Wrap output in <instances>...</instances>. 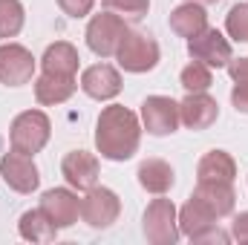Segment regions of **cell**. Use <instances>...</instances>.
Here are the masks:
<instances>
[{
    "label": "cell",
    "mask_w": 248,
    "mask_h": 245,
    "mask_svg": "<svg viewBox=\"0 0 248 245\" xmlns=\"http://www.w3.org/2000/svg\"><path fill=\"white\" fill-rule=\"evenodd\" d=\"M185 3H199V6H211V3H219V0H185Z\"/></svg>",
    "instance_id": "4dcf8cb0"
},
{
    "label": "cell",
    "mask_w": 248,
    "mask_h": 245,
    "mask_svg": "<svg viewBox=\"0 0 248 245\" xmlns=\"http://www.w3.org/2000/svg\"><path fill=\"white\" fill-rule=\"evenodd\" d=\"M173 179H176L173 176V168L168 162H162V159H147V162L139 165V184L144 190L156 193V196L168 193L173 187Z\"/></svg>",
    "instance_id": "ac0fdd59"
},
{
    "label": "cell",
    "mask_w": 248,
    "mask_h": 245,
    "mask_svg": "<svg viewBox=\"0 0 248 245\" xmlns=\"http://www.w3.org/2000/svg\"><path fill=\"white\" fill-rule=\"evenodd\" d=\"M225 29L234 41L246 44L248 41V3H237L231 12H228V20H225Z\"/></svg>",
    "instance_id": "484cf974"
},
{
    "label": "cell",
    "mask_w": 248,
    "mask_h": 245,
    "mask_svg": "<svg viewBox=\"0 0 248 245\" xmlns=\"http://www.w3.org/2000/svg\"><path fill=\"white\" fill-rule=\"evenodd\" d=\"M124 35H127L124 17H119L116 12H104V15H95L90 20V26H87V46L95 55L110 58V55H116Z\"/></svg>",
    "instance_id": "5b68a950"
},
{
    "label": "cell",
    "mask_w": 248,
    "mask_h": 245,
    "mask_svg": "<svg viewBox=\"0 0 248 245\" xmlns=\"http://www.w3.org/2000/svg\"><path fill=\"white\" fill-rule=\"evenodd\" d=\"M61 173L75 190H90L98 182V159L87 150H72L61 162Z\"/></svg>",
    "instance_id": "4fadbf2b"
},
{
    "label": "cell",
    "mask_w": 248,
    "mask_h": 245,
    "mask_svg": "<svg viewBox=\"0 0 248 245\" xmlns=\"http://www.w3.org/2000/svg\"><path fill=\"white\" fill-rule=\"evenodd\" d=\"M187 52H190V58L199 63H205V66H228L231 61V44H228V38L219 32V29H202L199 35H193L190 41H187Z\"/></svg>",
    "instance_id": "52a82bcc"
},
{
    "label": "cell",
    "mask_w": 248,
    "mask_h": 245,
    "mask_svg": "<svg viewBox=\"0 0 248 245\" xmlns=\"http://www.w3.org/2000/svg\"><path fill=\"white\" fill-rule=\"evenodd\" d=\"M231 237L237 243L248 245V211H243L240 216H234V225H231Z\"/></svg>",
    "instance_id": "f546056e"
},
{
    "label": "cell",
    "mask_w": 248,
    "mask_h": 245,
    "mask_svg": "<svg viewBox=\"0 0 248 245\" xmlns=\"http://www.w3.org/2000/svg\"><path fill=\"white\" fill-rule=\"evenodd\" d=\"M228 240H231V237H228L222 228H217V222H214V225H208V228H202L199 234H193V237H190V243H219V245H225Z\"/></svg>",
    "instance_id": "4316f807"
},
{
    "label": "cell",
    "mask_w": 248,
    "mask_h": 245,
    "mask_svg": "<svg viewBox=\"0 0 248 245\" xmlns=\"http://www.w3.org/2000/svg\"><path fill=\"white\" fill-rule=\"evenodd\" d=\"M49 133H52V124H49V119L41 110H26V113H20L12 122V130H9L12 150L26 153V156H35V153H41L46 147Z\"/></svg>",
    "instance_id": "7a4b0ae2"
},
{
    "label": "cell",
    "mask_w": 248,
    "mask_h": 245,
    "mask_svg": "<svg viewBox=\"0 0 248 245\" xmlns=\"http://www.w3.org/2000/svg\"><path fill=\"white\" fill-rule=\"evenodd\" d=\"M81 90L95 101H110V98H116L122 92V75L110 63L87 66L84 75H81Z\"/></svg>",
    "instance_id": "7c38bea8"
},
{
    "label": "cell",
    "mask_w": 248,
    "mask_h": 245,
    "mask_svg": "<svg viewBox=\"0 0 248 245\" xmlns=\"http://www.w3.org/2000/svg\"><path fill=\"white\" fill-rule=\"evenodd\" d=\"M211 84H214L211 66L193 61V63H187L185 69H182V87H185L187 92H205Z\"/></svg>",
    "instance_id": "cb8c5ba5"
},
{
    "label": "cell",
    "mask_w": 248,
    "mask_h": 245,
    "mask_svg": "<svg viewBox=\"0 0 248 245\" xmlns=\"http://www.w3.org/2000/svg\"><path fill=\"white\" fill-rule=\"evenodd\" d=\"M44 72H58V75H75L78 72V52L72 44L58 41L52 46H46L44 58H41Z\"/></svg>",
    "instance_id": "44dd1931"
},
{
    "label": "cell",
    "mask_w": 248,
    "mask_h": 245,
    "mask_svg": "<svg viewBox=\"0 0 248 245\" xmlns=\"http://www.w3.org/2000/svg\"><path fill=\"white\" fill-rule=\"evenodd\" d=\"M20 237L29 240V243H52L55 234H58V225L38 208V211H26L20 216Z\"/></svg>",
    "instance_id": "ffe728a7"
},
{
    "label": "cell",
    "mask_w": 248,
    "mask_h": 245,
    "mask_svg": "<svg viewBox=\"0 0 248 245\" xmlns=\"http://www.w3.org/2000/svg\"><path fill=\"white\" fill-rule=\"evenodd\" d=\"M124 72H150L159 63V44L144 32H127L116 49Z\"/></svg>",
    "instance_id": "277c9868"
},
{
    "label": "cell",
    "mask_w": 248,
    "mask_h": 245,
    "mask_svg": "<svg viewBox=\"0 0 248 245\" xmlns=\"http://www.w3.org/2000/svg\"><path fill=\"white\" fill-rule=\"evenodd\" d=\"M122 214V202L110 187H90L81 199V219L90 228H110Z\"/></svg>",
    "instance_id": "8992f818"
},
{
    "label": "cell",
    "mask_w": 248,
    "mask_h": 245,
    "mask_svg": "<svg viewBox=\"0 0 248 245\" xmlns=\"http://www.w3.org/2000/svg\"><path fill=\"white\" fill-rule=\"evenodd\" d=\"M0 176L6 179V184H9L12 190H17V193H32V190L38 187V182H41L32 156L17 153V150L6 153V156L0 159Z\"/></svg>",
    "instance_id": "30bf717a"
},
{
    "label": "cell",
    "mask_w": 248,
    "mask_h": 245,
    "mask_svg": "<svg viewBox=\"0 0 248 245\" xmlns=\"http://www.w3.org/2000/svg\"><path fill=\"white\" fill-rule=\"evenodd\" d=\"M139 138H141V127H139L136 113H130L122 104L101 110L98 124H95V147L104 159L127 162L139 150Z\"/></svg>",
    "instance_id": "6da1fadb"
},
{
    "label": "cell",
    "mask_w": 248,
    "mask_h": 245,
    "mask_svg": "<svg viewBox=\"0 0 248 245\" xmlns=\"http://www.w3.org/2000/svg\"><path fill=\"white\" fill-rule=\"evenodd\" d=\"M107 12H116L124 20H141L150 9V0H104Z\"/></svg>",
    "instance_id": "d4e9b609"
},
{
    "label": "cell",
    "mask_w": 248,
    "mask_h": 245,
    "mask_svg": "<svg viewBox=\"0 0 248 245\" xmlns=\"http://www.w3.org/2000/svg\"><path fill=\"white\" fill-rule=\"evenodd\" d=\"M196 176H199V182H234L237 165L225 150H211L199 159Z\"/></svg>",
    "instance_id": "e0dca14e"
},
{
    "label": "cell",
    "mask_w": 248,
    "mask_h": 245,
    "mask_svg": "<svg viewBox=\"0 0 248 245\" xmlns=\"http://www.w3.org/2000/svg\"><path fill=\"white\" fill-rule=\"evenodd\" d=\"M35 75V58L20 44H3L0 46V84L20 87L29 84Z\"/></svg>",
    "instance_id": "9c48e42d"
},
{
    "label": "cell",
    "mask_w": 248,
    "mask_h": 245,
    "mask_svg": "<svg viewBox=\"0 0 248 245\" xmlns=\"http://www.w3.org/2000/svg\"><path fill=\"white\" fill-rule=\"evenodd\" d=\"M23 29V6L17 0H0V38H15Z\"/></svg>",
    "instance_id": "603a6c76"
},
{
    "label": "cell",
    "mask_w": 248,
    "mask_h": 245,
    "mask_svg": "<svg viewBox=\"0 0 248 245\" xmlns=\"http://www.w3.org/2000/svg\"><path fill=\"white\" fill-rule=\"evenodd\" d=\"M41 211H44L58 228H69V225H75L78 216H81V199H78L72 190H66V187H52V190H46V193L41 196Z\"/></svg>",
    "instance_id": "8fae6325"
},
{
    "label": "cell",
    "mask_w": 248,
    "mask_h": 245,
    "mask_svg": "<svg viewBox=\"0 0 248 245\" xmlns=\"http://www.w3.org/2000/svg\"><path fill=\"white\" fill-rule=\"evenodd\" d=\"M179 214L170 199H153L144 211V237L153 245H173L179 240Z\"/></svg>",
    "instance_id": "3957f363"
},
{
    "label": "cell",
    "mask_w": 248,
    "mask_h": 245,
    "mask_svg": "<svg viewBox=\"0 0 248 245\" xmlns=\"http://www.w3.org/2000/svg\"><path fill=\"white\" fill-rule=\"evenodd\" d=\"M231 101L240 113H248V78H237L231 90Z\"/></svg>",
    "instance_id": "f1b7e54d"
},
{
    "label": "cell",
    "mask_w": 248,
    "mask_h": 245,
    "mask_svg": "<svg viewBox=\"0 0 248 245\" xmlns=\"http://www.w3.org/2000/svg\"><path fill=\"white\" fill-rule=\"evenodd\" d=\"M93 3H95V0H58L61 12L69 15V17H84V15H90Z\"/></svg>",
    "instance_id": "83f0119b"
},
{
    "label": "cell",
    "mask_w": 248,
    "mask_h": 245,
    "mask_svg": "<svg viewBox=\"0 0 248 245\" xmlns=\"http://www.w3.org/2000/svg\"><path fill=\"white\" fill-rule=\"evenodd\" d=\"M208 26V15H205V9L199 6V3H182L179 9H173L170 12V29L179 35V38H193V35H199L202 29Z\"/></svg>",
    "instance_id": "d6986e66"
},
{
    "label": "cell",
    "mask_w": 248,
    "mask_h": 245,
    "mask_svg": "<svg viewBox=\"0 0 248 245\" xmlns=\"http://www.w3.org/2000/svg\"><path fill=\"white\" fill-rule=\"evenodd\" d=\"M190 199H196L214 219H222L234 211L237 193H234L231 182H199Z\"/></svg>",
    "instance_id": "5bb4252c"
},
{
    "label": "cell",
    "mask_w": 248,
    "mask_h": 245,
    "mask_svg": "<svg viewBox=\"0 0 248 245\" xmlns=\"http://www.w3.org/2000/svg\"><path fill=\"white\" fill-rule=\"evenodd\" d=\"M219 116V104L208 92H187V98L179 104V119L187 130H208Z\"/></svg>",
    "instance_id": "9a60e30c"
},
{
    "label": "cell",
    "mask_w": 248,
    "mask_h": 245,
    "mask_svg": "<svg viewBox=\"0 0 248 245\" xmlns=\"http://www.w3.org/2000/svg\"><path fill=\"white\" fill-rule=\"evenodd\" d=\"M214 222H217V219H214V216H211V214H208L199 202H196V199H190L185 208L179 211V231L185 234L187 240H190L193 234H199L202 228L214 225Z\"/></svg>",
    "instance_id": "7402d4cb"
},
{
    "label": "cell",
    "mask_w": 248,
    "mask_h": 245,
    "mask_svg": "<svg viewBox=\"0 0 248 245\" xmlns=\"http://www.w3.org/2000/svg\"><path fill=\"white\" fill-rule=\"evenodd\" d=\"M75 75H58V72H44L35 78V98L38 104H63L75 92Z\"/></svg>",
    "instance_id": "2e32d148"
},
{
    "label": "cell",
    "mask_w": 248,
    "mask_h": 245,
    "mask_svg": "<svg viewBox=\"0 0 248 245\" xmlns=\"http://www.w3.org/2000/svg\"><path fill=\"white\" fill-rule=\"evenodd\" d=\"M141 122L144 130L153 136H170L179 127V104L168 95H150L141 104Z\"/></svg>",
    "instance_id": "ba28073f"
}]
</instances>
